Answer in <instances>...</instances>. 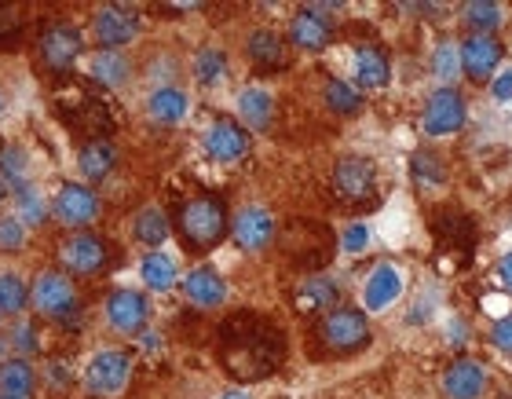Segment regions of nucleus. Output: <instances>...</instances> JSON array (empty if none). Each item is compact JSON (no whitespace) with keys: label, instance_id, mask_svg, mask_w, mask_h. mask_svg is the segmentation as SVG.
<instances>
[{"label":"nucleus","instance_id":"c9c22d12","mask_svg":"<svg viewBox=\"0 0 512 399\" xmlns=\"http://www.w3.org/2000/svg\"><path fill=\"white\" fill-rule=\"evenodd\" d=\"M461 11H465L472 33H491L502 22V4H494V0H469Z\"/></svg>","mask_w":512,"mask_h":399},{"label":"nucleus","instance_id":"c03bdc74","mask_svg":"<svg viewBox=\"0 0 512 399\" xmlns=\"http://www.w3.org/2000/svg\"><path fill=\"white\" fill-rule=\"evenodd\" d=\"M447 341L450 345H465V341H469V337H465V323H450V334H447Z\"/></svg>","mask_w":512,"mask_h":399},{"label":"nucleus","instance_id":"393cba45","mask_svg":"<svg viewBox=\"0 0 512 399\" xmlns=\"http://www.w3.org/2000/svg\"><path fill=\"white\" fill-rule=\"evenodd\" d=\"M139 279L143 286L154 293H169L172 286H180V271H176V260L165 253V249H150L139 260Z\"/></svg>","mask_w":512,"mask_h":399},{"label":"nucleus","instance_id":"a878e982","mask_svg":"<svg viewBox=\"0 0 512 399\" xmlns=\"http://www.w3.org/2000/svg\"><path fill=\"white\" fill-rule=\"evenodd\" d=\"M169 235H172V227H169V216H165L161 205H147V209H139V216L132 220V238H136L139 246H147V253L150 249L165 246Z\"/></svg>","mask_w":512,"mask_h":399},{"label":"nucleus","instance_id":"39448f33","mask_svg":"<svg viewBox=\"0 0 512 399\" xmlns=\"http://www.w3.org/2000/svg\"><path fill=\"white\" fill-rule=\"evenodd\" d=\"M381 191V173H377L374 158L363 154H344L341 162L333 165V195L344 205H366L374 202Z\"/></svg>","mask_w":512,"mask_h":399},{"label":"nucleus","instance_id":"8fccbe9b","mask_svg":"<svg viewBox=\"0 0 512 399\" xmlns=\"http://www.w3.org/2000/svg\"><path fill=\"white\" fill-rule=\"evenodd\" d=\"M0 399H19V396H4V392H0Z\"/></svg>","mask_w":512,"mask_h":399},{"label":"nucleus","instance_id":"412c9836","mask_svg":"<svg viewBox=\"0 0 512 399\" xmlns=\"http://www.w3.org/2000/svg\"><path fill=\"white\" fill-rule=\"evenodd\" d=\"M118 169V147L110 140H92L77 151V173L81 184H103Z\"/></svg>","mask_w":512,"mask_h":399},{"label":"nucleus","instance_id":"c756f323","mask_svg":"<svg viewBox=\"0 0 512 399\" xmlns=\"http://www.w3.org/2000/svg\"><path fill=\"white\" fill-rule=\"evenodd\" d=\"M191 74L202 88H216V85H224L227 74H231V59H227L224 48L209 44V48H202V52L191 59Z\"/></svg>","mask_w":512,"mask_h":399},{"label":"nucleus","instance_id":"2eb2a0df","mask_svg":"<svg viewBox=\"0 0 512 399\" xmlns=\"http://www.w3.org/2000/svg\"><path fill=\"white\" fill-rule=\"evenodd\" d=\"M231 235L246 253H264L275 242V216L267 213L264 205H246L231 220Z\"/></svg>","mask_w":512,"mask_h":399},{"label":"nucleus","instance_id":"49530a36","mask_svg":"<svg viewBox=\"0 0 512 399\" xmlns=\"http://www.w3.org/2000/svg\"><path fill=\"white\" fill-rule=\"evenodd\" d=\"M220 399H253V396L242 392V389H227V392H220Z\"/></svg>","mask_w":512,"mask_h":399},{"label":"nucleus","instance_id":"e433bc0d","mask_svg":"<svg viewBox=\"0 0 512 399\" xmlns=\"http://www.w3.org/2000/svg\"><path fill=\"white\" fill-rule=\"evenodd\" d=\"M30 242V227L15 213H0V253H22Z\"/></svg>","mask_w":512,"mask_h":399},{"label":"nucleus","instance_id":"bb28decb","mask_svg":"<svg viewBox=\"0 0 512 399\" xmlns=\"http://www.w3.org/2000/svg\"><path fill=\"white\" fill-rule=\"evenodd\" d=\"M88 74L103 88L118 92V88H125L132 81V63H128L125 52H96V59L88 63Z\"/></svg>","mask_w":512,"mask_h":399},{"label":"nucleus","instance_id":"c85d7f7f","mask_svg":"<svg viewBox=\"0 0 512 399\" xmlns=\"http://www.w3.org/2000/svg\"><path fill=\"white\" fill-rule=\"evenodd\" d=\"M355 81H359V88H366V92L388 85V81H392L388 55H384L381 48H359V52H355Z\"/></svg>","mask_w":512,"mask_h":399},{"label":"nucleus","instance_id":"7ed1b4c3","mask_svg":"<svg viewBox=\"0 0 512 399\" xmlns=\"http://www.w3.org/2000/svg\"><path fill=\"white\" fill-rule=\"evenodd\" d=\"M30 308L41 319L63 323L81 308V297H77L66 271H37V279L30 282Z\"/></svg>","mask_w":512,"mask_h":399},{"label":"nucleus","instance_id":"dca6fc26","mask_svg":"<svg viewBox=\"0 0 512 399\" xmlns=\"http://www.w3.org/2000/svg\"><path fill=\"white\" fill-rule=\"evenodd\" d=\"M180 290L187 297V304L198 308V312H213V308H220L227 301V279L216 268H205V264L183 275Z\"/></svg>","mask_w":512,"mask_h":399},{"label":"nucleus","instance_id":"ddd939ff","mask_svg":"<svg viewBox=\"0 0 512 399\" xmlns=\"http://www.w3.org/2000/svg\"><path fill=\"white\" fill-rule=\"evenodd\" d=\"M202 147L216 165H235V162H242L249 151V132L231 118H216V121H209V129H205Z\"/></svg>","mask_w":512,"mask_h":399},{"label":"nucleus","instance_id":"1a4fd4ad","mask_svg":"<svg viewBox=\"0 0 512 399\" xmlns=\"http://www.w3.org/2000/svg\"><path fill=\"white\" fill-rule=\"evenodd\" d=\"M107 326L121 337H143L150 323V301L147 293L132 290V286H118V290L107 293Z\"/></svg>","mask_w":512,"mask_h":399},{"label":"nucleus","instance_id":"0eeeda50","mask_svg":"<svg viewBox=\"0 0 512 399\" xmlns=\"http://www.w3.org/2000/svg\"><path fill=\"white\" fill-rule=\"evenodd\" d=\"M99 213H103V202H99L96 187L81 184V180H77V184L74 180L63 184L52 198V220H59V224L70 227V231L92 227L99 220Z\"/></svg>","mask_w":512,"mask_h":399},{"label":"nucleus","instance_id":"a19ab883","mask_svg":"<svg viewBox=\"0 0 512 399\" xmlns=\"http://www.w3.org/2000/svg\"><path fill=\"white\" fill-rule=\"evenodd\" d=\"M11 341V348H15V356H26L30 359V352L37 348V337H33V326H19L15 334L8 337Z\"/></svg>","mask_w":512,"mask_h":399},{"label":"nucleus","instance_id":"20e7f679","mask_svg":"<svg viewBox=\"0 0 512 399\" xmlns=\"http://www.w3.org/2000/svg\"><path fill=\"white\" fill-rule=\"evenodd\" d=\"M128 378H132V356H128L125 348H99L85 363L81 385H85L88 396L110 399L125 392Z\"/></svg>","mask_w":512,"mask_h":399},{"label":"nucleus","instance_id":"423d86ee","mask_svg":"<svg viewBox=\"0 0 512 399\" xmlns=\"http://www.w3.org/2000/svg\"><path fill=\"white\" fill-rule=\"evenodd\" d=\"M139 26H143V19L128 4H99L92 11V37H96L99 52H121L125 44L139 37Z\"/></svg>","mask_w":512,"mask_h":399},{"label":"nucleus","instance_id":"aec40b11","mask_svg":"<svg viewBox=\"0 0 512 399\" xmlns=\"http://www.w3.org/2000/svg\"><path fill=\"white\" fill-rule=\"evenodd\" d=\"M191 114V96L180 85H158L147 96V118L154 125H180Z\"/></svg>","mask_w":512,"mask_h":399},{"label":"nucleus","instance_id":"a18cd8bd","mask_svg":"<svg viewBox=\"0 0 512 399\" xmlns=\"http://www.w3.org/2000/svg\"><path fill=\"white\" fill-rule=\"evenodd\" d=\"M8 359H11V341L8 337H0V367H4Z\"/></svg>","mask_w":512,"mask_h":399},{"label":"nucleus","instance_id":"79ce46f5","mask_svg":"<svg viewBox=\"0 0 512 399\" xmlns=\"http://www.w3.org/2000/svg\"><path fill=\"white\" fill-rule=\"evenodd\" d=\"M491 96H494V103H512V66L509 70H498V77L491 81Z\"/></svg>","mask_w":512,"mask_h":399},{"label":"nucleus","instance_id":"a211bd4d","mask_svg":"<svg viewBox=\"0 0 512 399\" xmlns=\"http://www.w3.org/2000/svg\"><path fill=\"white\" fill-rule=\"evenodd\" d=\"M344 297V282L337 279V275H308V279L297 286V297H293V304H297L300 312H322L330 315L337 304H341Z\"/></svg>","mask_w":512,"mask_h":399},{"label":"nucleus","instance_id":"5701e85b","mask_svg":"<svg viewBox=\"0 0 512 399\" xmlns=\"http://www.w3.org/2000/svg\"><path fill=\"white\" fill-rule=\"evenodd\" d=\"M275 121V96L267 88H242L238 92V125L253 132H267Z\"/></svg>","mask_w":512,"mask_h":399},{"label":"nucleus","instance_id":"9b49d317","mask_svg":"<svg viewBox=\"0 0 512 399\" xmlns=\"http://www.w3.org/2000/svg\"><path fill=\"white\" fill-rule=\"evenodd\" d=\"M498 66H502V44L494 33H472L461 41V74L469 77L472 85L494 81Z\"/></svg>","mask_w":512,"mask_h":399},{"label":"nucleus","instance_id":"b1692460","mask_svg":"<svg viewBox=\"0 0 512 399\" xmlns=\"http://www.w3.org/2000/svg\"><path fill=\"white\" fill-rule=\"evenodd\" d=\"M246 55L256 70H278L286 66V37H278L275 30H253L246 37Z\"/></svg>","mask_w":512,"mask_h":399},{"label":"nucleus","instance_id":"de8ad7c7","mask_svg":"<svg viewBox=\"0 0 512 399\" xmlns=\"http://www.w3.org/2000/svg\"><path fill=\"white\" fill-rule=\"evenodd\" d=\"M4 107H8V96H4V88H0V114H4Z\"/></svg>","mask_w":512,"mask_h":399},{"label":"nucleus","instance_id":"f257e3e1","mask_svg":"<svg viewBox=\"0 0 512 399\" xmlns=\"http://www.w3.org/2000/svg\"><path fill=\"white\" fill-rule=\"evenodd\" d=\"M176 227H180V238L187 253H209L227 238L231 231V216H227L224 198L216 195H194L191 202L183 205L180 216H176Z\"/></svg>","mask_w":512,"mask_h":399},{"label":"nucleus","instance_id":"2f4dec72","mask_svg":"<svg viewBox=\"0 0 512 399\" xmlns=\"http://www.w3.org/2000/svg\"><path fill=\"white\" fill-rule=\"evenodd\" d=\"M30 173H33L30 151L19 147V143H8V147L0 151V184H4V191H11V187H19V184H30Z\"/></svg>","mask_w":512,"mask_h":399},{"label":"nucleus","instance_id":"7c9ffc66","mask_svg":"<svg viewBox=\"0 0 512 399\" xmlns=\"http://www.w3.org/2000/svg\"><path fill=\"white\" fill-rule=\"evenodd\" d=\"M30 308V282L22 279L19 271L0 268V319H19Z\"/></svg>","mask_w":512,"mask_h":399},{"label":"nucleus","instance_id":"4c0bfd02","mask_svg":"<svg viewBox=\"0 0 512 399\" xmlns=\"http://www.w3.org/2000/svg\"><path fill=\"white\" fill-rule=\"evenodd\" d=\"M370 238H374V235H370V227H366V224H348V227H344V235H341V249L355 257V253L370 249Z\"/></svg>","mask_w":512,"mask_h":399},{"label":"nucleus","instance_id":"f8f14e48","mask_svg":"<svg viewBox=\"0 0 512 399\" xmlns=\"http://www.w3.org/2000/svg\"><path fill=\"white\" fill-rule=\"evenodd\" d=\"M59 260H63L66 275H96L107 264V238L92 235V231H74L70 238H63Z\"/></svg>","mask_w":512,"mask_h":399},{"label":"nucleus","instance_id":"6ab92c4d","mask_svg":"<svg viewBox=\"0 0 512 399\" xmlns=\"http://www.w3.org/2000/svg\"><path fill=\"white\" fill-rule=\"evenodd\" d=\"M289 44H297L304 52H322V48H330L333 41V22L315 15V11L300 8L293 19H289V33H286Z\"/></svg>","mask_w":512,"mask_h":399},{"label":"nucleus","instance_id":"f03ea898","mask_svg":"<svg viewBox=\"0 0 512 399\" xmlns=\"http://www.w3.org/2000/svg\"><path fill=\"white\" fill-rule=\"evenodd\" d=\"M319 341L333 356H352L374 341V330H370L363 308H333L330 315H322Z\"/></svg>","mask_w":512,"mask_h":399},{"label":"nucleus","instance_id":"09e8293b","mask_svg":"<svg viewBox=\"0 0 512 399\" xmlns=\"http://www.w3.org/2000/svg\"><path fill=\"white\" fill-rule=\"evenodd\" d=\"M4 198H8V191H4V184H0V205H4Z\"/></svg>","mask_w":512,"mask_h":399},{"label":"nucleus","instance_id":"f3484780","mask_svg":"<svg viewBox=\"0 0 512 399\" xmlns=\"http://www.w3.org/2000/svg\"><path fill=\"white\" fill-rule=\"evenodd\" d=\"M403 293V271L395 268L392 260H381L363 286V312H388Z\"/></svg>","mask_w":512,"mask_h":399},{"label":"nucleus","instance_id":"4be33fe9","mask_svg":"<svg viewBox=\"0 0 512 399\" xmlns=\"http://www.w3.org/2000/svg\"><path fill=\"white\" fill-rule=\"evenodd\" d=\"M11 198V209L8 213H15L22 220V224L30 227V231H37V227H44L48 220H52V202L44 198V191L37 184H19L8 191Z\"/></svg>","mask_w":512,"mask_h":399},{"label":"nucleus","instance_id":"4468645a","mask_svg":"<svg viewBox=\"0 0 512 399\" xmlns=\"http://www.w3.org/2000/svg\"><path fill=\"white\" fill-rule=\"evenodd\" d=\"M487 389H491V374H487L480 359H458L439 378L443 399H483Z\"/></svg>","mask_w":512,"mask_h":399},{"label":"nucleus","instance_id":"37998d69","mask_svg":"<svg viewBox=\"0 0 512 399\" xmlns=\"http://www.w3.org/2000/svg\"><path fill=\"white\" fill-rule=\"evenodd\" d=\"M494 275H498V282H502V290L512 293V253H505L502 260H498V268H494Z\"/></svg>","mask_w":512,"mask_h":399},{"label":"nucleus","instance_id":"f704fd0d","mask_svg":"<svg viewBox=\"0 0 512 399\" xmlns=\"http://www.w3.org/2000/svg\"><path fill=\"white\" fill-rule=\"evenodd\" d=\"M432 74L443 81V88H454L461 74V48L454 41H439L432 52Z\"/></svg>","mask_w":512,"mask_h":399},{"label":"nucleus","instance_id":"9d476101","mask_svg":"<svg viewBox=\"0 0 512 399\" xmlns=\"http://www.w3.org/2000/svg\"><path fill=\"white\" fill-rule=\"evenodd\" d=\"M469 121V103L458 88H443L439 85L425 103V114H421V129L425 136H454V132L465 129Z\"/></svg>","mask_w":512,"mask_h":399},{"label":"nucleus","instance_id":"cd10ccee","mask_svg":"<svg viewBox=\"0 0 512 399\" xmlns=\"http://www.w3.org/2000/svg\"><path fill=\"white\" fill-rule=\"evenodd\" d=\"M37 367H33L26 356H11L4 367H0V392L4 396H19V399H30L37 392Z\"/></svg>","mask_w":512,"mask_h":399},{"label":"nucleus","instance_id":"58836bf2","mask_svg":"<svg viewBox=\"0 0 512 399\" xmlns=\"http://www.w3.org/2000/svg\"><path fill=\"white\" fill-rule=\"evenodd\" d=\"M487 337H491V345L498 348L502 356H512V312L502 315V319L491 326V334H487Z\"/></svg>","mask_w":512,"mask_h":399},{"label":"nucleus","instance_id":"72a5a7b5","mask_svg":"<svg viewBox=\"0 0 512 399\" xmlns=\"http://www.w3.org/2000/svg\"><path fill=\"white\" fill-rule=\"evenodd\" d=\"M322 99H326V107H330L333 114H359V110H363V92L355 85H348V81H341V77H330V81H326Z\"/></svg>","mask_w":512,"mask_h":399},{"label":"nucleus","instance_id":"6e6552de","mask_svg":"<svg viewBox=\"0 0 512 399\" xmlns=\"http://www.w3.org/2000/svg\"><path fill=\"white\" fill-rule=\"evenodd\" d=\"M37 55L52 74H66L85 55V33L74 22H52L37 41Z\"/></svg>","mask_w":512,"mask_h":399},{"label":"nucleus","instance_id":"ea45409f","mask_svg":"<svg viewBox=\"0 0 512 399\" xmlns=\"http://www.w3.org/2000/svg\"><path fill=\"white\" fill-rule=\"evenodd\" d=\"M432 315H436V293L428 290V293H421V297H417L414 312L406 315V323H410V326H421V323H428Z\"/></svg>","mask_w":512,"mask_h":399},{"label":"nucleus","instance_id":"473e14b6","mask_svg":"<svg viewBox=\"0 0 512 399\" xmlns=\"http://www.w3.org/2000/svg\"><path fill=\"white\" fill-rule=\"evenodd\" d=\"M410 180H414L421 191H436V187L447 184V165L436 151H417L410 158Z\"/></svg>","mask_w":512,"mask_h":399}]
</instances>
